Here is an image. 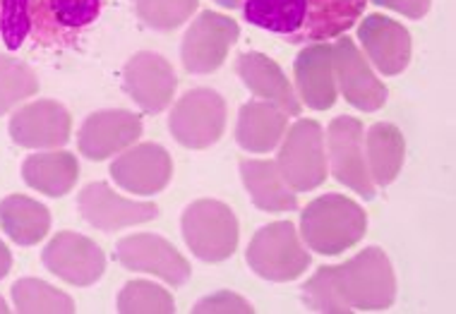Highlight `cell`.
<instances>
[{"instance_id": "obj_1", "label": "cell", "mask_w": 456, "mask_h": 314, "mask_svg": "<svg viewBox=\"0 0 456 314\" xmlns=\"http://www.w3.org/2000/svg\"><path fill=\"white\" fill-rule=\"evenodd\" d=\"M396 278L392 262L379 247H368L338 267H322L303 286V300L313 312H378L392 307Z\"/></svg>"}, {"instance_id": "obj_2", "label": "cell", "mask_w": 456, "mask_h": 314, "mask_svg": "<svg viewBox=\"0 0 456 314\" xmlns=\"http://www.w3.org/2000/svg\"><path fill=\"white\" fill-rule=\"evenodd\" d=\"M245 20L291 44L337 39L365 12L368 0H238Z\"/></svg>"}, {"instance_id": "obj_3", "label": "cell", "mask_w": 456, "mask_h": 314, "mask_svg": "<svg viewBox=\"0 0 456 314\" xmlns=\"http://www.w3.org/2000/svg\"><path fill=\"white\" fill-rule=\"evenodd\" d=\"M368 230V216L355 205L354 199L344 195H324L317 197L315 202L303 209L300 213V233L310 250L317 254H341Z\"/></svg>"}, {"instance_id": "obj_4", "label": "cell", "mask_w": 456, "mask_h": 314, "mask_svg": "<svg viewBox=\"0 0 456 314\" xmlns=\"http://www.w3.org/2000/svg\"><path fill=\"white\" fill-rule=\"evenodd\" d=\"M248 264L267 281H293L310 267V252L300 245L291 221H276L260 228L248 245Z\"/></svg>"}, {"instance_id": "obj_5", "label": "cell", "mask_w": 456, "mask_h": 314, "mask_svg": "<svg viewBox=\"0 0 456 314\" xmlns=\"http://www.w3.org/2000/svg\"><path fill=\"white\" fill-rule=\"evenodd\" d=\"M183 238L202 262L228 260L238 247V219L216 199H197L183 212Z\"/></svg>"}, {"instance_id": "obj_6", "label": "cell", "mask_w": 456, "mask_h": 314, "mask_svg": "<svg viewBox=\"0 0 456 314\" xmlns=\"http://www.w3.org/2000/svg\"><path fill=\"white\" fill-rule=\"evenodd\" d=\"M276 168L293 192H307L327 181L322 125L317 120H298L281 144Z\"/></svg>"}, {"instance_id": "obj_7", "label": "cell", "mask_w": 456, "mask_h": 314, "mask_svg": "<svg viewBox=\"0 0 456 314\" xmlns=\"http://www.w3.org/2000/svg\"><path fill=\"white\" fill-rule=\"evenodd\" d=\"M103 0H29V32L41 46H68L102 15Z\"/></svg>"}, {"instance_id": "obj_8", "label": "cell", "mask_w": 456, "mask_h": 314, "mask_svg": "<svg viewBox=\"0 0 456 314\" xmlns=\"http://www.w3.org/2000/svg\"><path fill=\"white\" fill-rule=\"evenodd\" d=\"M175 140L188 149H207L221 140L226 127V101L212 89H192L175 103L168 118Z\"/></svg>"}, {"instance_id": "obj_9", "label": "cell", "mask_w": 456, "mask_h": 314, "mask_svg": "<svg viewBox=\"0 0 456 314\" xmlns=\"http://www.w3.org/2000/svg\"><path fill=\"white\" fill-rule=\"evenodd\" d=\"M238 34L240 29H238L236 20L205 10L195 22L190 24L185 39H183L181 58L185 70L195 72V75H209V72L219 70L231 46L236 44Z\"/></svg>"}, {"instance_id": "obj_10", "label": "cell", "mask_w": 456, "mask_h": 314, "mask_svg": "<svg viewBox=\"0 0 456 314\" xmlns=\"http://www.w3.org/2000/svg\"><path fill=\"white\" fill-rule=\"evenodd\" d=\"M327 141H330V161L334 178L365 199H372L375 182L370 178L368 164H365L361 120L348 118V116L334 118Z\"/></svg>"}, {"instance_id": "obj_11", "label": "cell", "mask_w": 456, "mask_h": 314, "mask_svg": "<svg viewBox=\"0 0 456 314\" xmlns=\"http://www.w3.org/2000/svg\"><path fill=\"white\" fill-rule=\"evenodd\" d=\"M44 267L72 286H92L103 276L106 257L102 247L89 238L63 230L46 245Z\"/></svg>"}, {"instance_id": "obj_12", "label": "cell", "mask_w": 456, "mask_h": 314, "mask_svg": "<svg viewBox=\"0 0 456 314\" xmlns=\"http://www.w3.org/2000/svg\"><path fill=\"white\" fill-rule=\"evenodd\" d=\"M116 257L130 271L154 274L171 286H183L190 278L188 260L161 236L137 233L123 238L116 247Z\"/></svg>"}, {"instance_id": "obj_13", "label": "cell", "mask_w": 456, "mask_h": 314, "mask_svg": "<svg viewBox=\"0 0 456 314\" xmlns=\"http://www.w3.org/2000/svg\"><path fill=\"white\" fill-rule=\"evenodd\" d=\"M123 85L137 106L147 113H161L174 101L178 79L171 63L159 53H134L123 70Z\"/></svg>"}, {"instance_id": "obj_14", "label": "cell", "mask_w": 456, "mask_h": 314, "mask_svg": "<svg viewBox=\"0 0 456 314\" xmlns=\"http://www.w3.org/2000/svg\"><path fill=\"white\" fill-rule=\"evenodd\" d=\"M70 113L58 101L39 99L24 106L10 120V137L27 149H55L70 140Z\"/></svg>"}, {"instance_id": "obj_15", "label": "cell", "mask_w": 456, "mask_h": 314, "mask_svg": "<svg viewBox=\"0 0 456 314\" xmlns=\"http://www.w3.org/2000/svg\"><path fill=\"white\" fill-rule=\"evenodd\" d=\"M110 175L127 192L142 197L157 195L171 181L174 161L161 144L147 141V144H137L126 154H120L110 164Z\"/></svg>"}, {"instance_id": "obj_16", "label": "cell", "mask_w": 456, "mask_h": 314, "mask_svg": "<svg viewBox=\"0 0 456 314\" xmlns=\"http://www.w3.org/2000/svg\"><path fill=\"white\" fill-rule=\"evenodd\" d=\"M331 60H334V77L338 79L341 94L354 109L370 113L385 106L387 87L370 70L354 41L338 39L331 46Z\"/></svg>"}, {"instance_id": "obj_17", "label": "cell", "mask_w": 456, "mask_h": 314, "mask_svg": "<svg viewBox=\"0 0 456 314\" xmlns=\"http://www.w3.org/2000/svg\"><path fill=\"white\" fill-rule=\"evenodd\" d=\"M79 212L87 223L110 233V230L154 221L159 216V206L116 195L106 182H92L79 192Z\"/></svg>"}, {"instance_id": "obj_18", "label": "cell", "mask_w": 456, "mask_h": 314, "mask_svg": "<svg viewBox=\"0 0 456 314\" xmlns=\"http://www.w3.org/2000/svg\"><path fill=\"white\" fill-rule=\"evenodd\" d=\"M142 120L130 110L92 113L79 130V151L89 161H103L140 140Z\"/></svg>"}, {"instance_id": "obj_19", "label": "cell", "mask_w": 456, "mask_h": 314, "mask_svg": "<svg viewBox=\"0 0 456 314\" xmlns=\"http://www.w3.org/2000/svg\"><path fill=\"white\" fill-rule=\"evenodd\" d=\"M365 53L382 75H399L411 60V36L403 24L385 15H368L358 29Z\"/></svg>"}, {"instance_id": "obj_20", "label": "cell", "mask_w": 456, "mask_h": 314, "mask_svg": "<svg viewBox=\"0 0 456 314\" xmlns=\"http://www.w3.org/2000/svg\"><path fill=\"white\" fill-rule=\"evenodd\" d=\"M296 85L303 101L315 110H327L337 103V77L331 46L313 44L300 51L296 58Z\"/></svg>"}, {"instance_id": "obj_21", "label": "cell", "mask_w": 456, "mask_h": 314, "mask_svg": "<svg viewBox=\"0 0 456 314\" xmlns=\"http://www.w3.org/2000/svg\"><path fill=\"white\" fill-rule=\"evenodd\" d=\"M238 75L255 96L276 103L283 113L300 116L298 96L293 92L289 77L272 58H267L265 53H255V51L243 53L238 58Z\"/></svg>"}, {"instance_id": "obj_22", "label": "cell", "mask_w": 456, "mask_h": 314, "mask_svg": "<svg viewBox=\"0 0 456 314\" xmlns=\"http://www.w3.org/2000/svg\"><path fill=\"white\" fill-rule=\"evenodd\" d=\"M286 113L272 101L245 103L238 116L236 140L250 154H265L279 144L286 133Z\"/></svg>"}, {"instance_id": "obj_23", "label": "cell", "mask_w": 456, "mask_h": 314, "mask_svg": "<svg viewBox=\"0 0 456 314\" xmlns=\"http://www.w3.org/2000/svg\"><path fill=\"white\" fill-rule=\"evenodd\" d=\"M240 175L248 192H250L255 206L262 212L281 213L293 212L298 206L296 192L283 182L276 161H265V158H245L240 164Z\"/></svg>"}, {"instance_id": "obj_24", "label": "cell", "mask_w": 456, "mask_h": 314, "mask_svg": "<svg viewBox=\"0 0 456 314\" xmlns=\"http://www.w3.org/2000/svg\"><path fill=\"white\" fill-rule=\"evenodd\" d=\"M22 178L29 188L48 197L68 195L79 178L77 158L70 151H46L32 154L22 165Z\"/></svg>"}, {"instance_id": "obj_25", "label": "cell", "mask_w": 456, "mask_h": 314, "mask_svg": "<svg viewBox=\"0 0 456 314\" xmlns=\"http://www.w3.org/2000/svg\"><path fill=\"white\" fill-rule=\"evenodd\" d=\"M0 228L17 245H37L51 228V213L37 199L24 195H10L0 202Z\"/></svg>"}, {"instance_id": "obj_26", "label": "cell", "mask_w": 456, "mask_h": 314, "mask_svg": "<svg viewBox=\"0 0 456 314\" xmlns=\"http://www.w3.org/2000/svg\"><path fill=\"white\" fill-rule=\"evenodd\" d=\"M365 149H368L365 164H368L372 182L385 188L396 181L403 165V154H406V144H403V134L399 133V127L389 123H375L368 130Z\"/></svg>"}, {"instance_id": "obj_27", "label": "cell", "mask_w": 456, "mask_h": 314, "mask_svg": "<svg viewBox=\"0 0 456 314\" xmlns=\"http://www.w3.org/2000/svg\"><path fill=\"white\" fill-rule=\"evenodd\" d=\"M12 302L22 314H70L75 302L70 295L58 291L39 278H22L12 286Z\"/></svg>"}, {"instance_id": "obj_28", "label": "cell", "mask_w": 456, "mask_h": 314, "mask_svg": "<svg viewBox=\"0 0 456 314\" xmlns=\"http://www.w3.org/2000/svg\"><path fill=\"white\" fill-rule=\"evenodd\" d=\"M37 92H39V79L32 68L15 58L0 55V116H5L12 106Z\"/></svg>"}, {"instance_id": "obj_29", "label": "cell", "mask_w": 456, "mask_h": 314, "mask_svg": "<svg viewBox=\"0 0 456 314\" xmlns=\"http://www.w3.org/2000/svg\"><path fill=\"white\" fill-rule=\"evenodd\" d=\"M118 312L123 314H174V295L150 281H133L118 295Z\"/></svg>"}, {"instance_id": "obj_30", "label": "cell", "mask_w": 456, "mask_h": 314, "mask_svg": "<svg viewBox=\"0 0 456 314\" xmlns=\"http://www.w3.org/2000/svg\"><path fill=\"white\" fill-rule=\"evenodd\" d=\"M197 5L200 0H137V17L151 29L171 32L188 22Z\"/></svg>"}, {"instance_id": "obj_31", "label": "cell", "mask_w": 456, "mask_h": 314, "mask_svg": "<svg viewBox=\"0 0 456 314\" xmlns=\"http://www.w3.org/2000/svg\"><path fill=\"white\" fill-rule=\"evenodd\" d=\"M27 3L29 0H0V41L8 51H17L29 34Z\"/></svg>"}, {"instance_id": "obj_32", "label": "cell", "mask_w": 456, "mask_h": 314, "mask_svg": "<svg viewBox=\"0 0 456 314\" xmlns=\"http://www.w3.org/2000/svg\"><path fill=\"white\" fill-rule=\"evenodd\" d=\"M192 312L195 314H209V312L212 314H216V312L252 314L255 312V307H252L248 300L240 298V295H236V293L221 291V293H214V295H209V298L200 300Z\"/></svg>"}, {"instance_id": "obj_33", "label": "cell", "mask_w": 456, "mask_h": 314, "mask_svg": "<svg viewBox=\"0 0 456 314\" xmlns=\"http://www.w3.org/2000/svg\"><path fill=\"white\" fill-rule=\"evenodd\" d=\"M372 3L379 5V8H389L394 12H402V15L411 17V20H420L423 15H428L433 0H372Z\"/></svg>"}, {"instance_id": "obj_34", "label": "cell", "mask_w": 456, "mask_h": 314, "mask_svg": "<svg viewBox=\"0 0 456 314\" xmlns=\"http://www.w3.org/2000/svg\"><path fill=\"white\" fill-rule=\"evenodd\" d=\"M12 267V257H10V250L5 247V243L0 240V278H5Z\"/></svg>"}, {"instance_id": "obj_35", "label": "cell", "mask_w": 456, "mask_h": 314, "mask_svg": "<svg viewBox=\"0 0 456 314\" xmlns=\"http://www.w3.org/2000/svg\"><path fill=\"white\" fill-rule=\"evenodd\" d=\"M216 3H219L221 8H238V0H216Z\"/></svg>"}, {"instance_id": "obj_36", "label": "cell", "mask_w": 456, "mask_h": 314, "mask_svg": "<svg viewBox=\"0 0 456 314\" xmlns=\"http://www.w3.org/2000/svg\"><path fill=\"white\" fill-rule=\"evenodd\" d=\"M8 312V307H5V300L0 298V314H5Z\"/></svg>"}]
</instances>
